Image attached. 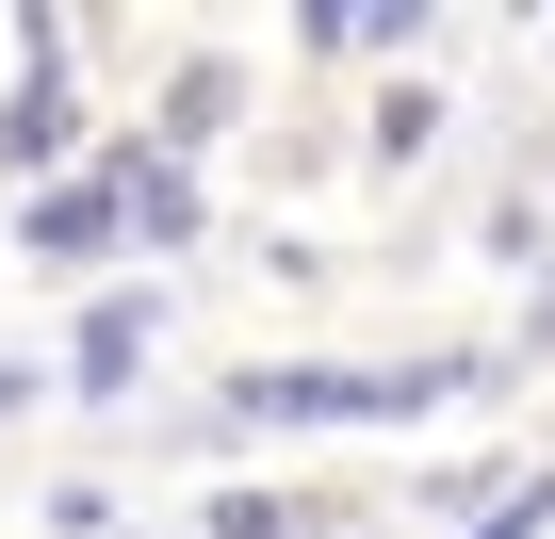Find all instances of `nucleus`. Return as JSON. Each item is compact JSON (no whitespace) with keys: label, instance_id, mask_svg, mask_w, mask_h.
Segmentation results:
<instances>
[{"label":"nucleus","instance_id":"1","mask_svg":"<svg viewBox=\"0 0 555 539\" xmlns=\"http://www.w3.org/2000/svg\"><path fill=\"white\" fill-rule=\"evenodd\" d=\"M131 360H147V295H115V311L82 328V393H131Z\"/></svg>","mask_w":555,"mask_h":539},{"label":"nucleus","instance_id":"2","mask_svg":"<svg viewBox=\"0 0 555 539\" xmlns=\"http://www.w3.org/2000/svg\"><path fill=\"white\" fill-rule=\"evenodd\" d=\"M212 539H311V506H278V490H229V506H212Z\"/></svg>","mask_w":555,"mask_h":539}]
</instances>
